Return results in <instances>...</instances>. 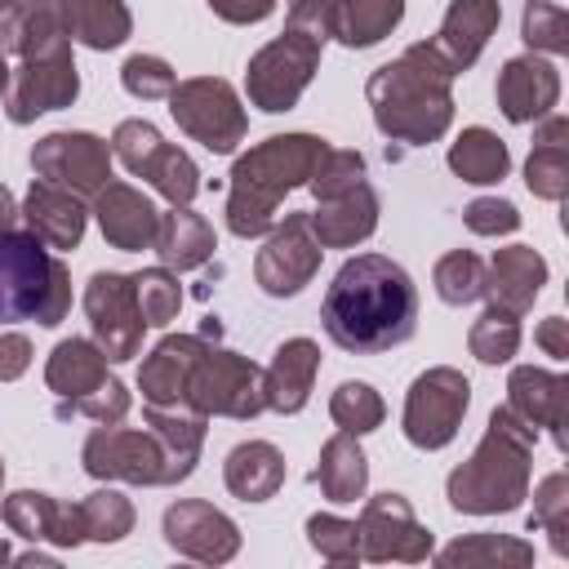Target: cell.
Segmentation results:
<instances>
[{
    "instance_id": "cell-1",
    "label": "cell",
    "mask_w": 569,
    "mask_h": 569,
    "mask_svg": "<svg viewBox=\"0 0 569 569\" xmlns=\"http://www.w3.org/2000/svg\"><path fill=\"white\" fill-rule=\"evenodd\" d=\"M320 325L329 342L351 356L391 351L418 329V289L400 262L382 253H356L325 289Z\"/></svg>"
},
{
    "instance_id": "cell-2",
    "label": "cell",
    "mask_w": 569,
    "mask_h": 569,
    "mask_svg": "<svg viewBox=\"0 0 569 569\" xmlns=\"http://www.w3.org/2000/svg\"><path fill=\"white\" fill-rule=\"evenodd\" d=\"M365 93L378 133L391 142L427 147L453 124V71L431 40H418L400 58L382 62L369 76Z\"/></svg>"
},
{
    "instance_id": "cell-3",
    "label": "cell",
    "mask_w": 569,
    "mask_h": 569,
    "mask_svg": "<svg viewBox=\"0 0 569 569\" xmlns=\"http://www.w3.org/2000/svg\"><path fill=\"white\" fill-rule=\"evenodd\" d=\"M533 445L538 431L525 427L507 405L489 413V427L476 445V453L449 471L445 498L462 516H507L529 498L533 476Z\"/></svg>"
},
{
    "instance_id": "cell-4",
    "label": "cell",
    "mask_w": 569,
    "mask_h": 569,
    "mask_svg": "<svg viewBox=\"0 0 569 569\" xmlns=\"http://www.w3.org/2000/svg\"><path fill=\"white\" fill-rule=\"evenodd\" d=\"M325 138L316 133H271L258 147H249L236 164H231V182H227V227L240 240L267 236L276 227V209L289 191L307 187L316 160L325 156Z\"/></svg>"
},
{
    "instance_id": "cell-5",
    "label": "cell",
    "mask_w": 569,
    "mask_h": 569,
    "mask_svg": "<svg viewBox=\"0 0 569 569\" xmlns=\"http://www.w3.org/2000/svg\"><path fill=\"white\" fill-rule=\"evenodd\" d=\"M71 311L67 262L44 249L36 231H0V325L36 320L44 329L62 325Z\"/></svg>"
},
{
    "instance_id": "cell-6",
    "label": "cell",
    "mask_w": 569,
    "mask_h": 569,
    "mask_svg": "<svg viewBox=\"0 0 569 569\" xmlns=\"http://www.w3.org/2000/svg\"><path fill=\"white\" fill-rule=\"evenodd\" d=\"M18 71L4 93V116L13 124H31L44 111H62L80 98V71L71 62V40L62 31L36 40L31 49L18 53Z\"/></svg>"
},
{
    "instance_id": "cell-7",
    "label": "cell",
    "mask_w": 569,
    "mask_h": 569,
    "mask_svg": "<svg viewBox=\"0 0 569 569\" xmlns=\"http://www.w3.org/2000/svg\"><path fill=\"white\" fill-rule=\"evenodd\" d=\"M169 116L178 120V129L191 142H200L213 156L236 151V142H244V133H249V116L240 107V93L222 76L178 80L169 89Z\"/></svg>"
},
{
    "instance_id": "cell-8",
    "label": "cell",
    "mask_w": 569,
    "mask_h": 569,
    "mask_svg": "<svg viewBox=\"0 0 569 569\" xmlns=\"http://www.w3.org/2000/svg\"><path fill=\"white\" fill-rule=\"evenodd\" d=\"M187 409L204 413V418H236L249 422L267 409L262 400V369L227 347H204L191 382H187Z\"/></svg>"
},
{
    "instance_id": "cell-9",
    "label": "cell",
    "mask_w": 569,
    "mask_h": 569,
    "mask_svg": "<svg viewBox=\"0 0 569 569\" xmlns=\"http://www.w3.org/2000/svg\"><path fill=\"white\" fill-rule=\"evenodd\" d=\"M320 40L302 36V31H280L271 44H262L249 67H244V93L258 111L267 116H280V111H293L302 89L311 84L316 67H320Z\"/></svg>"
},
{
    "instance_id": "cell-10",
    "label": "cell",
    "mask_w": 569,
    "mask_h": 569,
    "mask_svg": "<svg viewBox=\"0 0 569 569\" xmlns=\"http://www.w3.org/2000/svg\"><path fill=\"white\" fill-rule=\"evenodd\" d=\"M80 462L93 480H124V485H142V489L173 485L169 458L151 427L138 431V427H120V422H98L84 436Z\"/></svg>"
},
{
    "instance_id": "cell-11",
    "label": "cell",
    "mask_w": 569,
    "mask_h": 569,
    "mask_svg": "<svg viewBox=\"0 0 569 569\" xmlns=\"http://www.w3.org/2000/svg\"><path fill=\"white\" fill-rule=\"evenodd\" d=\"M111 156L129 173L147 178L169 204H191L200 191V169L191 164V156L182 147L164 142L151 120H120L111 133Z\"/></svg>"
},
{
    "instance_id": "cell-12",
    "label": "cell",
    "mask_w": 569,
    "mask_h": 569,
    "mask_svg": "<svg viewBox=\"0 0 569 569\" xmlns=\"http://www.w3.org/2000/svg\"><path fill=\"white\" fill-rule=\"evenodd\" d=\"M467 405H471V382L462 378V369L436 365V369L418 373L405 396V418H400L405 440L413 449H445L458 436Z\"/></svg>"
},
{
    "instance_id": "cell-13",
    "label": "cell",
    "mask_w": 569,
    "mask_h": 569,
    "mask_svg": "<svg viewBox=\"0 0 569 569\" xmlns=\"http://www.w3.org/2000/svg\"><path fill=\"white\" fill-rule=\"evenodd\" d=\"M84 316L93 329L98 351L111 365H124L142 351V333L147 320L138 311V293H133V276L120 271H93L84 284Z\"/></svg>"
},
{
    "instance_id": "cell-14",
    "label": "cell",
    "mask_w": 569,
    "mask_h": 569,
    "mask_svg": "<svg viewBox=\"0 0 569 569\" xmlns=\"http://www.w3.org/2000/svg\"><path fill=\"white\" fill-rule=\"evenodd\" d=\"M31 169H36V178H44L53 187H67L80 200H93L111 182V147L98 133L58 129L31 147Z\"/></svg>"
},
{
    "instance_id": "cell-15",
    "label": "cell",
    "mask_w": 569,
    "mask_h": 569,
    "mask_svg": "<svg viewBox=\"0 0 569 569\" xmlns=\"http://www.w3.org/2000/svg\"><path fill=\"white\" fill-rule=\"evenodd\" d=\"M356 533H360V560H373V565H387V560L422 565L436 551L431 529L413 516L405 493H373L356 520Z\"/></svg>"
},
{
    "instance_id": "cell-16",
    "label": "cell",
    "mask_w": 569,
    "mask_h": 569,
    "mask_svg": "<svg viewBox=\"0 0 569 569\" xmlns=\"http://www.w3.org/2000/svg\"><path fill=\"white\" fill-rule=\"evenodd\" d=\"M320 258H325V249L311 231V218L307 213H284V222L271 227L267 244L253 258V280L271 298H293L316 280Z\"/></svg>"
},
{
    "instance_id": "cell-17",
    "label": "cell",
    "mask_w": 569,
    "mask_h": 569,
    "mask_svg": "<svg viewBox=\"0 0 569 569\" xmlns=\"http://www.w3.org/2000/svg\"><path fill=\"white\" fill-rule=\"evenodd\" d=\"M164 542L200 565H227L240 551V529L231 516H222L213 502L182 498L164 511Z\"/></svg>"
},
{
    "instance_id": "cell-18",
    "label": "cell",
    "mask_w": 569,
    "mask_h": 569,
    "mask_svg": "<svg viewBox=\"0 0 569 569\" xmlns=\"http://www.w3.org/2000/svg\"><path fill=\"white\" fill-rule=\"evenodd\" d=\"M493 93H498V111L511 124H533V120L556 111V102H560V71H556V62H547L538 53H520V58L502 62Z\"/></svg>"
},
{
    "instance_id": "cell-19",
    "label": "cell",
    "mask_w": 569,
    "mask_h": 569,
    "mask_svg": "<svg viewBox=\"0 0 569 569\" xmlns=\"http://www.w3.org/2000/svg\"><path fill=\"white\" fill-rule=\"evenodd\" d=\"M565 405H569V378L565 373H551V369H538V365H516L511 369V378H507V409L525 427H533V431L547 427L560 453L569 449Z\"/></svg>"
},
{
    "instance_id": "cell-20",
    "label": "cell",
    "mask_w": 569,
    "mask_h": 569,
    "mask_svg": "<svg viewBox=\"0 0 569 569\" xmlns=\"http://www.w3.org/2000/svg\"><path fill=\"white\" fill-rule=\"evenodd\" d=\"M209 342L196 338V333H169L151 347V356L142 360L138 369V391L147 405L156 409H182L187 405V382H191V369L200 360Z\"/></svg>"
},
{
    "instance_id": "cell-21",
    "label": "cell",
    "mask_w": 569,
    "mask_h": 569,
    "mask_svg": "<svg viewBox=\"0 0 569 569\" xmlns=\"http://www.w3.org/2000/svg\"><path fill=\"white\" fill-rule=\"evenodd\" d=\"M0 516L9 525V533L27 538V542H58V547H80L84 529H80V502H58L40 489H18L0 502Z\"/></svg>"
},
{
    "instance_id": "cell-22",
    "label": "cell",
    "mask_w": 569,
    "mask_h": 569,
    "mask_svg": "<svg viewBox=\"0 0 569 569\" xmlns=\"http://www.w3.org/2000/svg\"><path fill=\"white\" fill-rule=\"evenodd\" d=\"M93 218L102 227V240L120 253H138V249H151L156 240V222H160V209L129 182H107L98 196H93Z\"/></svg>"
},
{
    "instance_id": "cell-23",
    "label": "cell",
    "mask_w": 569,
    "mask_h": 569,
    "mask_svg": "<svg viewBox=\"0 0 569 569\" xmlns=\"http://www.w3.org/2000/svg\"><path fill=\"white\" fill-rule=\"evenodd\" d=\"M107 365H111V360H107V356L98 351V342H89V338H62V342L49 351L44 387L58 396V418H71L84 396H93L102 382H111Z\"/></svg>"
},
{
    "instance_id": "cell-24",
    "label": "cell",
    "mask_w": 569,
    "mask_h": 569,
    "mask_svg": "<svg viewBox=\"0 0 569 569\" xmlns=\"http://www.w3.org/2000/svg\"><path fill=\"white\" fill-rule=\"evenodd\" d=\"M498 22H502V4L498 0H449L445 22L431 36V44L449 62V71L458 76L485 53V44L498 31Z\"/></svg>"
},
{
    "instance_id": "cell-25",
    "label": "cell",
    "mask_w": 569,
    "mask_h": 569,
    "mask_svg": "<svg viewBox=\"0 0 569 569\" xmlns=\"http://www.w3.org/2000/svg\"><path fill=\"white\" fill-rule=\"evenodd\" d=\"M18 213L27 218V231H36L49 249H76V244L84 240L89 209H84V200H80L76 191H67V187H53V182L36 178Z\"/></svg>"
},
{
    "instance_id": "cell-26",
    "label": "cell",
    "mask_w": 569,
    "mask_h": 569,
    "mask_svg": "<svg viewBox=\"0 0 569 569\" xmlns=\"http://www.w3.org/2000/svg\"><path fill=\"white\" fill-rule=\"evenodd\" d=\"M320 373V347L311 338H289L276 347L267 373H262V400L271 413H298L311 400Z\"/></svg>"
},
{
    "instance_id": "cell-27",
    "label": "cell",
    "mask_w": 569,
    "mask_h": 569,
    "mask_svg": "<svg viewBox=\"0 0 569 569\" xmlns=\"http://www.w3.org/2000/svg\"><path fill=\"white\" fill-rule=\"evenodd\" d=\"M307 218H311L320 249H356L378 227V191L369 182H360L333 200H316V209Z\"/></svg>"
},
{
    "instance_id": "cell-28",
    "label": "cell",
    "mask_w": 569,
    "mask_h": 569,
    "mask_svg": "<svg viewBox=\"0 0 569 569\" xmlns=\"http://www.w3.org/2000/svg\"><path fill=\"white\" fill-rule=\"evenodd\" d=\"M542 284H547V258L538 249H529V244H507L485 267V298L493 307L516 311V316H525L533 307Z\"/></svg>"
},
{
    "instance_id": "cell-29",
    "label": "cell",
    "mask_w": 569,
    "mask_h": 569,
    "mask_svg": "<svg viewBox=\"0 0 569 569\" xmlns=\"http://www.w3.org/2000/svg\"><path fill=\"white\" fill-rule=\"evenodd\" d=\"M58 13V27L67 40H80L84 49H116L133 31V13L124 0H49Z\"/></svg>"
},
{
    "instance_id": "cell-30",
    "label": "cell",
    "mask_w": 569,
    "mask_h": 569,
    "mask_svg": "<svg viewBox=\"0 0 569 569\" xmlns=\"http://www.w3.org/2000/svg\"><path fill=\"white\" fill-rule=\"evenodd\" d=\"M151 249L160 253V262L169 271H196V267H204L213 258L218 240H213V227L191 204H173V209L160 213Z\"/></svg>"
},
{
    "instance_id": "cell-31",
    "label": "cell",
    "mask_w": 569,
    "mask_h": 569,
    "mask_svg": "<svg viewBox=\"0 0 569 569\" xmlns=\"http://www.w3.org/2000/svg\"><path fill=\"white\" fill-rule=\"evenodd\" d=\"M222 480H227L231 498H240V502H267L284 485V453L271 440H244V445H236L227 453Z\"/></svg>"
},
{
    "instance_id": "cell-32",
    "label": "cell",
    "mask_w": 569,
    "mask_h": 569,
    "mask_svg": "<svg viewBox=\"0 0 569 569\" xmlns=\"http://www.w3.org/2000/svg\"><path fill=\"white\" fill-rule=\"evenodd\" d=\"M525 187L538 200H565L569 191V120L565 116H542L533 133V151L525 160Z\"/></svg>"
},
{
    "instance_id": "cell-33",
    "label": "cell",
    "mask_w": 569,
    "mask_h": 569,
    "mask_svg": "<svg viewBox=\"0 0 569 569\" xmlns=\"http://www.w3.org/2000/svg\"><path fill=\"white\" fill-rule=\"evenodd\" d=\"M316 485L329 502H356L369 489V458L360 449V436L351 431H333L320 445V462H316Z\"/></svg>"
},
{
    "instance_id": "cell-34",
    "label": "cell",
    "mask_w": 569,
    "mask_h": 569,
    "mask_svg": "<svg viewBox=\"0 0 569 569\" xmlns=\"http://www.w3.org/2000/svg\"><path fill=\"white\" fill-rule=\"evenodd\" d=\"M440 569H529L533 542L511 533H467L436 556Z\"/></svg>"
},
{
    "instance_id": "cell-35",
    "label": "cell",
    "mask_w": 569,
    "mask_h": 569,
    "mask_svg": "<svg viewBox=\"0 0 569 569\" xmlns=\"http://www.w3.org/2000/svg\"><path fill=\"white\" fill-rule=\"evenodd\" d=\"M147 427L156 431L164 458H169V471H173V485L187 480L200 462V449H204V413H182V409H156L147 405Z\"/></svg>"
},
{
    "instance_id": "cell-36",
    "label": "cell",
    "mask_w": 569,
    "mask_h": 569,
    "mask_svg": "<svg viewBox=\"0 0 569 569\" xmlns=\"http://www.w3.org/2000/svg\"><path fill=\"white\" fill-rule=\"evenodd\" d=\"M449 169L462 178V182H476V187H489V182H502L507 169H511V151L507 142L485 129V124H471L453 138L449 147Z\"/></svg>"
},
{
    "instance_id": "cell-37",
    "label": "cell",
    "mask_w": 569,
    "mask_h": 569,
    "mask_svg": "<svg viewBox=\"0 0 569 569\" xmlns=\"http://www.w3.org/2000/svg\"><path fill=\"white\" fill-rule=\"evenodd\" d=\"M405 18V0H338L333 4V40L347 49H369L387 40Z\"/></svg>"
},
{
    "instance_id": "cell-38",
    "label": "cell",
    "mask_w": 569,
    "mask_h": 569,
    "mask_svg": "<svg viewBox=\"0 0 569 569\" xmlns=\"http://www.w3.org/2000/svg\"><path fill=\"white\" fill-rule=\"evenodd\" d=\"M467 347L480 365H507L516 351H520V316L507 311V307H485L480 320L471 325L467 333Z\"/></svg>"
},
{
    "instance_id": "cell-39",
    "label": "cell",
    "mask_w": 569,
    "mask_h": 569,
    "mask_svg": "<svg viewBox=\"0 0 569 569\" xmlns=\"http://www.w3.org/2000/svg\"><path fill=\"white\" fill-rule=\"evenodd\" d=\"M529 529H542L551 538V551L569 556V476L565 471H551V476L538 480Z\"/></svg>"
},
{
    "instance_id": "cell-40",
    "label": "cell",
    "mask_w": 569,
    "mask_h": 569,
    "mask_svg": "<svg viewBox=\"0 0 569 569\" xmlns=\"http://www.w3.org/2000/svg\"><path fill=\"white\" fill-rule=\"evenodd\" d=\"M431 284H436L440 302H449V307L480 302V298H485V262H480L471 249H453V253H445V258L436 262Z\"/></svg>"
},
{
    "instance_id": "cell-41",
    "label": "cell",
    "mask_w": 569,
    "mask_h": 569,
    "mask_svg": "<svg viewBox=\"0 0 569 569\" xmlns=\"http://www.w3.org/2000/svg\"><path fill=\"white\" fill-rule=\"evenodd\" d=\"M80 529L84 542H120L133 529V502L116 489H93L80 498Z\"/></svg>"
},
{
    "instance_id": "cell-42",
    "label": "cell",
    "mask_w": 569,
    "mask_h": 569,
    "mask_svg": "<svg viewBox=\"0 0 569 569\" xmlns=\"http://www.w3.org/2000/svg\"><path fill=\"white\" fill-rule=\"evenodd\" d=\"M329 418L338 422V431L369 436V431L382 427L387 405H382V396H378L369 382H342V387L329 396Z\"/></svg>"
},
{
    "instance_id": "cell-43",
    "label": "cell",
    "mask_w": 569,
    "mask_h": 569,
    "mask_svg": "<svg viewBox=\"0 0 569 569\" xmlns=\"http://www.w3.org/2000/svg\"><path fill=\"white\" fill-rule=\"evenodd\" d=\"M520 40L529 53H569V13L551 0H529L520 18Z\"/></svg>"
},
{
    "instance_id": "cell-44",
    "label": "cell",
    "mask_w": 569,
    "mask_h": 569,
    "mask_svg": "<svg viewBox=\"0 0 569 569\" xmlns=\"http://www.w3.org/2000/svg\"><path fill=\"white\" fill-rule=\"evenodd\" d=\"M133 293H138V311L147 325H169L182 307V289H178V276L169 267H142L133 276Z\"/></svg>"
},
{
    "instance_id": "cell-45",
    "label": "cell",
    "mask_w": 569,
    "mask_h": 569,
    "mask_svg": "<svg viewBox=\"0 0 569 569\" xmlns=\"http://www.w3.org/2000/svg\"><path fill=\"white\" fill-rule=\"evenodd\" d=\"M365 182V156L360 151H338V147H325V156L316 160L311 178H307V191L316 200H333L351 187Z\"/></svg>"
},
{
    "instance_id": "cell-46",
    "label": "cell",
    "mask_w": 569,
    "mask_h": 569,
    "mask_svg": "<svg viewBox=\"0 0 569 569\" xmlns=\"http://www.w3.org/2000/svg\"><path fill=\"white\" fill-rule=\"evenodd\" d=\"M307 542H311L329 565H356V560H360V533H356V520L316 511V516H307Z\"/></svg>"
},
{
    "instance_id": "cell-47",
    "label": "cell",
    "mask_w": 569,
    "mask_h": 569,
    "mask_svg": "<svg viewBox=\"0 0 569 569\" xmlns=\"http://www.w3.org/2000/svg\"><path fill=\"white\" fill-rule=\"evenodd\" d=\"M120 84H124L133 98L151 102V98H169V89L178 84V76H173V67H169L164 58H156V53H133V58H124V67H120Z\"/></svg>"
},
{
    "instance_id": "cell-48",
    "label": "cell",
    "mask_w": 569,
    "mask_h": 569,
    "mask_svg": "<svg viewBox=\"0 0 569 569\" xmlns=\"http://www.w3.org/2000/svg\"><path fill=\"white\" fill-rule=\"evenodd\" d=\"M462 222L476 231V236H511L520 227V209L502 196H480L462 209Z\"/></svg>"
},
{
    "instance_id": "cell-49",
    "label": "cell",
    "mask_w": 569,
    "mask_h": 569,
    "mask_svg": "<svg viewBox=\"0 0 569 569\" xmlns=\"http://www.w3.org/2000/svg\"><path fill=\"white\" fill-rule=\"evenodd\" d=\"M333 4L338 0H289V13H284V27L289 31H302L311 40H329L333 36Z\"/></svg>"
},
{
    "instance_id": "cell-50",
    "label": "cell",
    "mask_w": 569,
    "mask_h": 569,
    "mask_svg": "<svg viewBox=\"0 0 569 569\" xmlns=\"http://www.w3.org/2000/svg\"><path fill=\"white\" fill-rule=\"evenodd\" d=\"M76 413H84V418H93V422H124V413H129V391H124V382H120V378L102 382L93 396H84V400L76 405Z\"/></svg>"
},
{
    "instance_id": "cell-51",
    "label": "cell",
    "mask_w": 569,
    "mask_h": 569,
    "mask_svg": "<svg viewBox=\"0 0 569 569\" xmlns=\"http://www.w3.org/2000/svg\"><path fill=\"white\" fill-rule=\"evenodd\" d=\"M31 369V338L27 333H0V382H13Z\"/></svg>"
},
{
    "instance_id": "cell-52",
    "label": "cell",
    "mask_w": 569,
    "mask_h": 569,
    "mask_svg": "<svg viewBox=\"0 0 569 569\" xmlns=\"http://www.w3.org/2000/svg\"><path fill=\"white\" fill-rule=\"evenodd\" d=\"M280 0H209V9L222 18V22H236V27H249V22H262L276 13Z\"/></svg>"
},
{
    "instance_id": "cell-53",
    "label": "cell",
    "mask_w": 569,
    "mask_h": 569,
    "mask_svg": "<svg viewBox=\"0 0 569 569\" xmlns=\"http://www.w3.org/2000/svg\"><path fill=\"white\" fill-rule=\"evenodd\" d=\"M533 342L551 356V360H569V320L565 316H551L533 329Z\"/></svg>"
},
{
    "instance_id": "cell-54",
    "label": "cell",
    "mask_w": 569,
    "mask_h": 569,
    "mask_svg": "<svg viewBox=\"0 0 569 569\" xmlns=\"http://www.w3.org/2000/svg\"><path fill=\"white\" fill-rule=\"evenodd\" d=\"M22 213H18V204H13V196H9V187L0 182V231H9L13 222H18Z\"/></svg>"
},
{
    "instance_id": "cell-55",
    "label": "cell",
    "mask_w": 569,
    "mask_h": 569,
    "mask_svg": "<svg viewBox=\"0 0 569 569\" xmlns=\"http://www.w3.org/2000/svg\"><path fill=\"white\" fill-rule=\"evenodd\" d=\"M18 565H49V569H53L58 560H53V556H44V551H27V556H18Z\"/></svg>"
},
{
    "instance_id": "cell-56",
    "label": "cell",
    "mask_w": 569,
    "mask_h": 569,
    "mask_svg": "<svg viewBox=\"0 0 569 569\" xmlns=\"http://www.w3.org/2000/svg\"><path fill=\"white\" fill-rule=\"evenodd\" d=\"M9 93V62H4V53H0V98Z\"/></svg>"
},
{
    "instance_id": "cell-57",
    "label": "cell",
    "mask_w": 569,
    "mask_h": 569,
    "mask_svg": "<svg viewBox=\"0 0 569 569\" xmlns=\"http://www.w3.org/2000/svg\"><path fill=\"white\" fill-rule=\"evenodd\" d=\"M22 4H31V0H0V18L13 13V9H22Z\"/></svg>"
},
{
    "instance_id": "cell-58",
    "label": "cell",
    "mask_w": 569,
    "mask_h": 569,
    "mask_svg": "<svg viewBox=\"0 0 569 569\" xmlns=\"http://www.w3.org/2000/svg\"><path fill=\"white\" fill-rule=\"evenodd\" d=\"M9 560H13V556H9V542L0 538V565H9Z\"/></svg>"
},
{
    "instance_id": "cell-59",
    "label": "cell",
    "mask_w": 569,
    "mask_h": 569,
    "mask_svg": "<svg viewBox=\"0 0 569 569\" xmlns=\"http://www.w3.org/2000/svg\"><path fill=\"white\" fill-rule=\"evenodd\" d=\"M0 485H4V458H0Z\"/></svg>"
}]
</instances>
